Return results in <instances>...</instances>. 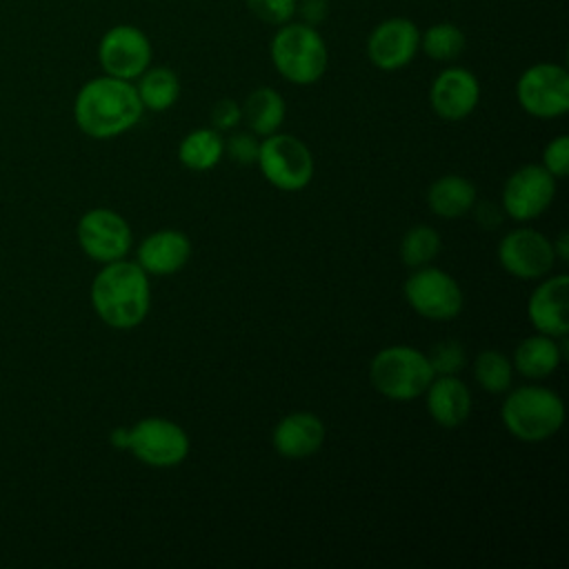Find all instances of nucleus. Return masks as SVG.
Masks as SVG:
<instances>
[{"instance_id": "obj_1", "label": "nucleus", "mask_w": 569, "mask_h": 569, "mask_svg": "<svg viewBox=\"0 0 569 569\" xmlns=\"http://www.w3.org/2000/svg\"><path fill=\"white\" fill-rule=\"evenodd\" d=\"M142 102L131 80L98 76L80 87L73 100V120L82 133L96 140L116 138L138 124Z\"/></svg>"}, {"instance_id": "obj_2", "label": "nucleus", "mask_w": 569, "mask_h": 569, "mask_svg": "<svg viewBox=\"0 0 569 569\" xmlns=\"http://www.w3.org/2000/svg\"><path fill=\"white\" fill-rule=\"evenodd\" d=\"M91 307L111 329L138 327L151 307L149 273L131 260L104 262L91 282Z\"/></svg>"}, {"instance_id": "obj_3", "label": "nucleus", "mask_w": 569, "mask_h": 569, "mask_svg": "<svg viewBox=\"0 0 569 569\" xmlns=\"http://www.w3.org/2000/svg\"><path fill=\"white\" fill-rule=\"evenodd\" d=\"M269 56L276 71L291 84H313L318 82L329 62V51L320 31L305 22H284L276 29Z\"/></svg>"}, {"instance_id": "obj_4", "label": "nucleus", "mask_w": 569, "mask_h": 569, "mask_svg": "<svg viewBox=\"0 0 569 569\" xmlns=\"http://www.w3.org/2000/svg\"><path fill=\"white\" fill-rule=\"evenodd\" d=\"M111 445L120 451H129L147 467L169 469L180 465L189 456L187 431L167 418H142L133 427H116L109 436Z\"/></svg>"}, {"instance_id": "obj_5", "label": "nucleus", "mask_w": 569, "mask_h": 569, "mask_svg": "<svg viewBox=\"0 0 569 569\" xmlns=\"http://www.w3.org/2000/svg\"><path fill=\"white\" fill-rule=\"evenodd\" d=\"M500 418L513 438L522 442H540L562 427L565 402L547 387L527 385L507 393Z\"/></svg>"}, {"instance_id": "obj_6", "label": "nucleus", "mask_w": 569, "mask_h": 569, "mask_svg": "<svg viewBox=\"0 0 569 569\" xmlns=\"http://www.w3.org/2000/svg\"><path fill=\"white\" fill-rule=\"evenodd\" d=\"M369 378L378 393L389 400H413L422 396L433 380L427 353L407 345L380 349L371 365Z\"/></svg>"}, {"instance_id": "obj_7", "label": "nucleus", "mask_w": 569, "mask_h": 569, "mask_svg": "<svg viewBox=\"0 0 569 569\" xmlns=\"http://www.w3.org/2000/svg\"><path fill=\"white\" fill-rule=\"evenodd\" d=\"M260 173L280 191H300L313 178V156L309 147L291 133H271L260 140Z\"/></svg>"}, {"instance_id": "obj_8", "label": "nucleus", "mask_w": 569, "mask_h": 569, "mask_svg": "<svg viewBox=\"0 0 569 569\" xmlns=\"http://www.w3.org/2000/svg\"><path fill=\"white\" fill-rule=\"evenodd\" d=\"M520 107L533 118H560L569 111V73L553 62H538L525 69L516 82Z\"/></svg>"}, {"instance_id": "obj_9", "label": "nucleus", "mask_w": 569, "mask_h": 569, "mask_svg": "<svg viewBox=\"0 0 569 569\" xmlns=\"http://www.w3.org/2000/svg\"><path fill=\"white\" fill-rule=\"evenodd\" d=\"M405 300L409 307L427 320H451L462 311L460 284L436 267H418L409 273L402 284Z\"/></svg>"}, {"instance_id": "obj_10", "label": "nucleus", "mask_w": 569, "mask_h": 569, "mask_svg": "<svg viewBox=\"0 0 569 569\" xmlns=\"http://www.w3.org/2000/svg\"><path fill=\"white\" fill-rule=\"evenodd\" d=\"M80 249L96 262H113L129 253L133 236L129 222L113 209L96 207L82 213L76 227Z\"/></svg>"}, {"instance_id": "obj_11", "label": "nucleus", "mask_w": 569, "mask_h": 569, "mask_svg": "<svg viewBox=\"0 0 569 569\" xmlns=\"http://www.w3.org/2000/svg\"><path fill=\"white\" fill-rule=\"evenodd\" d=\"M151 42L133 24H116L98 42V62L107 76L136 80L151 64Z\"/></svg>"}, {"instance_id": "obj_12", "label": "nucleus", "mask_w": 569, "mask_h": 569, "mask_svg": "<svg viewBox=\"0 0 569 569\" xmlns=\"http://www.w3.org/2000/svg\"><path fill=\"white\" fill-rule=\"evenodd\" d=\"M556 196V178L542 164L516 169L502 187V211L520 222L542 216Z\"/></svg>"}, {"instance_id": "obj_13", "label": "nucleus", "mask_w": 569, "mask_h": 569, "mask_svg": "<svg viewBox=\"0 0 569 569\" xmlns=\"http://www.w3.org/2000/svg\"><path fill=\"white\" fill-rule=\"evenodd\" d=\"M498 260L507 273L520 280H533L551 271L556 253L545 233L522 227L502 236L498 244Z\"/></svg>"}, {"instance_id": "obj_14", "label": "nucleus", "mask_w": 569, "mask_h": 569, "mask_svg": "<svg viewBox=\"0 0 569 569\" xmlns=\"http://www.w3.org/2000/svg\"><path fill=\"white\" fill-rule=\"evenodd\" d=\"M420 51V29L409 18H387L367 38V58L380 71L407 67Z\"/></svg>"}, {"instance_id": "obj_15", "label": "nucleus", "mask_w": 569, "mask_h": 569, "mask_svg": "<svg viewBox=\"0 0 569 569\" xmlns=\"http://www.w3.org/2000/svg\"><path fill=\"white\" fill-rule=\"evenodd\" d=\"M480 100V82L465 67H447L440 71L429 89V102L436 116L456 122L467 118Z\"/></svg>"}, {"instance_id": "obj_16", "label": "nucleus", "mask_w": 569, "mask_h": 569, "mask_svg": "<svg viewBox=\"0 0 569 569\" xmlns=\"http://www.w3.org/2000/svg\"><path fill=\"white\" fill-rule=\"evenodd\" d=\"M569 278L567 273L542 280L527 302L529 322L538 333L565 338L569 331Z\"/></svg>"}, {"instance_id": "obj_17", "label": "nucleus", "mask_w": 569, "mask_h": 569, "mask_svg": "<svg viewBox=\"0 0 569 569\" xmlns=\"http://www.w3.org/2000/svg\"><path fill=\"white\" fill-rule=\"evenodd\" d=\"M191 258V240L178 229L149 233L136 251V262L151 276H171Z\"/></svg>"}, {"instance_id": "obj_18", "label": "nucleus", "mask_w": 569, "mask_h": 569, "mask_svg": "<svg viewBox=\"0 0 569 569\" xmlns=\"http://www.w3.org/2000/svg\"><path fill=\"white\" fill-rule=\"evenodd\" d=\"M325 442V425L311 411H293L273 427V449L289 460L313 456Z\"/></svg>"}, {"instance_id": "obj_19", "label": "nucleus", "mask_w": 569, "mask_h": 569, "mask_svg": "<svg viewBox=\"0 0 569 569\" xmlns=\"http://www.w3.org/2000/svg\"><path fill=\"white\" fill-rule=\"evenodd\" d=\"M425 393L429 416L445 429L460 427L471 413V393L458 376H433Z\"/></svg>"}, {"instance_id": "obj_20", "label": "nucleus", "mask_w": 569, "mask_h": 569, "mask_svg": "<svg viewBox=\"0 0 569 569\" xmlns=\"http://www.w3.org/2000/svg\"><path fill=\"white\" fill-rule=\"evenodd\" d=\"M476 187L462 176L447 173L431 182L427 191V204L429 209L445 220H456L465 213H469L476 204Z\"/></svg>"}, {"instance_id": "obj_21", "label": "nucleus", "mask_w": 569, "mask_h": 569, "mask_svg": "<svg viewBox=\"0 0 569 569\" xmlns=\"http://www.w3.org/2000/svg\"><path fill=\"white\" fill-rule=\"evenodd\" d=\"M560 360H562V351H560L556 338L536 333V336L525 338L516 347L511 365L520 376L531 378V380H542L558 369Z\"/></svg>"}, {"instance_id": "obj_22", "label": "nucleus", "mask_w": 569, "mask_h": 569, "mask_svg": "<svg viewBox=\"0 0 569 569\" xmlns=\"http://www.w3.org/2000/svg\"><path fill=\"white\" fill-rule=\"evenodd\" d=\"M240 111L251 133L264 138L280 129L287 107H284V98L276 89L258 87L244 98V102L240 104Z\"/></svg>"}, {"instance_id": "obj_23", "label": "nucleus", "mask_w": 569, "mask_h": 569, "mask_svg": "<svg viewBox=\"0 0 569 569\" xmlns=\"http://www.w3.org/2000/svg\"><path fill=\"white\" fill-rule=\"evenodd\" d=\"M224 153V140L218 129L202 127L189 131L178 144V160L191 171L213 169Z\"/></svg>"}, {"instance_id": "obj_24", "label": "nucleus", "mask_w": 569, "mask_h": 569, "mask_svg": "<svg viewBox=\"0 0 569 569\" xmlns=\"http://www.w3.org/2000/svg\"><path fill=\"white\" fill-rule=\"evenodd\" d=\"M136 80L138 98L149 111H167L180 96V80L169 67H147Z\"/></svg>"}, {"instance_id": "obj_25", "label": "nucleus", "mask_w": 569, "mask_h": 569, "mask_svg": "<svg viewBox=\"0 0 569 569\" xmlns=\"http://www.w3.org/2000/svg\"><path fill=\"white\" fill-rule=\"evenodd\" d=\"M473 378L487 393H505L513 382V365L502 351L485 349L473 360Z\"/></svg>"}, {"instance_id": "obj_26", "label": "nucleus", "mask_w": 569, "mask_h": 569, "mask_svg": "<svg viewBox=\"0 0 569 569\" xmlns=\"http://www.w3.org/2000/svg\"><path fill=\"white\" fill-rule=\"evenodd\" d=\"M465 33L453 22H436L420 33V49L436 62H451L465 51Z\"/></svg>"}, {"instance_id": "obj_27", "label": "nucleus", "mask_w": 569, "mask_h": 569, "mask_svg": "<svg viewBox=\"0 0 569 569\" xmlns=\"http://www.w3.org/2000/svg\"><path fill=\"white\" fill-rule=\"evenodd\" d=\"M440 251V236L429 224L411 227L400 242V260L405 267L418 269L429 264Z\"/></svg>"}, {"instance_id": "obj_28", "label": "nucleus", "mask_w": 569, "mask_h": 569, "mask_svg": "<svg viewBox=\"0 0 569 569\" xmlns=\"http://www.w3.org/2000/svg\"><path fill=\"white\" fill-rule=\"evenodd\" d=\"M433 376H456L465 367V347L458 340H442L427 356Z\"/></svg>"}, {"instance_id": "obj_29", "label": "nucleus", "mask_w": 569, "mask_h": 569, "mask_svg": "<svg viewBox=\"0 0 569 569\" xmlns=\"http://www.w3.org/2000/svg\"><path fill=\"white\" fill-rule=\"evenodd\" d=\"M247 9L264 24L280 27L296 16L298 0H244Z\"/></svg>"}, {"instance_id": "obj_30", "label": "nucleus", "mask_w": 569, "mask_h": 569, "mask_svg": "<svg viewBox=\"0 0 569 569\" xmlns=\"http://www.w3.org/2000/svg\"><path fill=\"white\" fill-rule=\"evenodd\" d=\"M542 167L556 178H565L569 173V136H556L542 149Z\"/></svg>"}, {"instance_id": "obj_31", "label": "nucleus", "mask_w": 569, "mask_h": 569, "mask_svg": "<svg viewBox=\"0 0 569 569\" xmlns=\"http://www.w3.org/2000/svg\"><path fill=\"white\" fill-rule=\"evenodd\" d=\"M258 149H260V140L256 138V133L238 131L229 140H224V151L231 156V160H236L242 167L253 164L258 160Z\"/></svg>"}, {"instance_id": "obj_32", "label": "nucleus", "mask_w": 569, "mask_h": 569, "mask_svg": "<svg viewBox=\"0 0 569 569\" xmlns=\"http://www.w3.org/2000/svg\"><path fill=\"white\" fill-rule=\"evenodd\" d=\"M242 120V111H240V104L231 98H222L213 104L211 109V124L213 129L218 131H229L233 127H238Z\"/></svg>"}, {"instance_id": "obj_33", "label": "nucleus", "mask_w": 569, "mask_h": 569, "mask_svg": "<svg viewBox=\"0 0 569 569\" xmlns=\"http://www.w3.org/2000/svg\"><path fill=\"white\" fill-rule=\"evenodd\" d=\"M296 16H300V22L318 27L329 16V0H298Z\"/></svg>"}, {"instance_id": "obj_34", "label": "nucleus", "mask_w": 569, "mask_h": 569, "mask_svg": "<svg viewBox=\"0 0 569 569\" xmlns=\"http://www.w3.org/2000/svg\"><path fill=\"white\" fill-rule=\"evenodd\" d=\"M473 209H476L478 224L485 227V229H493V227H498L502 222V211L496 204H491V202L473 204Z\"/></svg>"}, {"instance_id": "obj_35", "label": "nucleus", "mask_w": 569, "mask_h": 569, "mask_svg": "<svg viewBox=\"0 0 569 569\" xmlns=\"http://www.w3.org/2000/svg\"><path fill=\"white\" fill-rule=\"evenodd\" d=\"M551 244H553L556 260L567 262V260H569V236H567V231H560V236H558Z\"/></svg>"}]
</instances>
